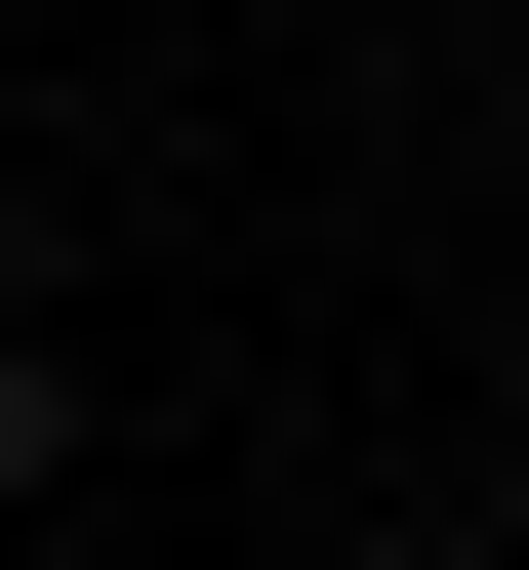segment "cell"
<instances>
[{
	"instance_id": "6da1fadb",
	"label": "cell",
	"mask_w": 529,
	"mask_h": 570,
	"mask_svg": "<svg viewBox=\"0 0 529 570\" xmlns=\"http://www.w3.org/2000/svg\"><path fill=\"white\" fill-rule=\"evenodd\" d=\"M366 570H489V530H366Z\"/></svg>"
}]
</instances>
